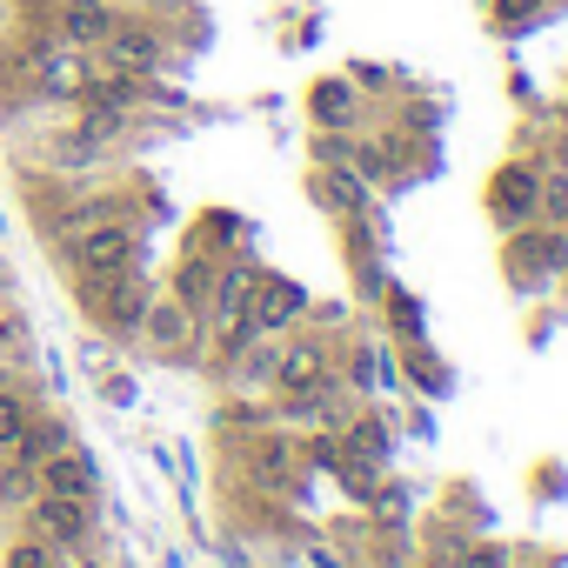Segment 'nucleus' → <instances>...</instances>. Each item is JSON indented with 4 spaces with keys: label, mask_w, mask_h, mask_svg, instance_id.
<instances>
[{
    "label": "nucleus",
    "mask_w": 568,
    "mask_h": 568,
    "mask_svg": "<svg viewBox=\"0 0 568 568\" xmlns=\"http://www.w3.org/2000/svg\"><path fill=\"white\" fill-rule=\"evenodd\" d=\"M61 254H68V274H74V281H114V274L141 267V227L121 214V221H101V227L68 234Z\"/></svg>",
    "instance_id": "obj_1"
},
{
    "label": "nucleus",
    "mask_w": 568,
    "mask_h": 568,
    "mask_svg": "<svg viewBox=\"0 0 568 568\" xmlns=\"http://www.w3.org/2000/svg\"><path fill=\"white\" fill-rule=\"evenodd\" d=\"M74 288H81V308H88L114 342H134V335H141V315H148V302H154V288H148L141 267H128V274H114V281H74Z\"/></svg>",
    "instance_id": "obj_2"
},
{
    "label": "nucleus",
    "mask_w": 568,
    "mask_h": 568,
    "mask_svg": "<svg viewBox=\"0 0 568 568\" xmlns=\"http://www.w3.org/2000/svg\"><path fill=\"white\" fill-rule=\"evenodd\" d=\"M322 382H335V348L322 342V335H281V355H274V395H308V388H322Z\"/></svg>",
    "instance_id": "obj_3"
},
{
    "label": "nucleus",
    "mask_w": 568,
    "mask_h": 568,
    "mask_svg": "<svg viewBox=\"0 0 568 568\" xmlns=\"http://www.w3.org/2000/svg\"><path fill=\"white\" fill-rule=\"evenodd\" d=\"M488 214H495V227H508V234L535 227V214H541V174H535V161L495 168V181H488Z\"/></svg>",
    "instance_id": "obj_4"
},
{
    "label": "nucleus",
    "mask_w": 568,
    "mask_h": 568,
    "mask_svg": "<svg viewBox=\"0 0 568 568\" xmlns=\"http://www.w3.org/2000/svg\"><path fill=\"white\" fill-rule=\"evenodd\" d=\"M308 315H315V302H308L302 281H288V274H261V281H254L247 322H254L261 335H288V328H302Z\"/></svg>",
    "instance_id": "obj_5"
},
{
    "label": "nucleus",
    "mask_w": 568,
    "mask_h": 568,
    "mask_svg": "<svg viewBox=\"0 0 568 568\" xmlns=\"http://www.w3.org/2000/svg\"><path fill=\"white\" fill-rule=\"evenodd\" d=\"M94 54H101V68H121V74L154 81V68L168 61V34H161L154 21H114V34H108Z\"/></svg>",
    "instance_id": "obj_6"
},
{
    "label": "nucleus",
    "mask_w": 568,
    "mask_h": 568,
    "mask_svg": "<svg viewBox=\"0 0 568 568\" xmlns=\"http://www.w3.org/2000/svg\"><path fill=\"white\" fill-rule=\"evenodd\" d=\"M28 521L41 528V541H54L61 555H81V541L94 535V501L88 495H34V508H28Z\"/></svg>",
    "instance_id": "obj_7"
},
{
    "label": "nucleus",
    "mask_w": 568,
    "mask_h": 568,
    "mask_svg": "<svg viewBox=\"0 0 568 568\" xmlns=\"http://www.w3.org/2000/svg\"><path fill=\"white\" fill-rule=\"evenodd\" d=\"M114 0H61L54 8V41L74 48V54H94L108 34H114Z\"/></svg>",
    "instance_id": "obj_8"
},
{
    "label": "nucleus",
    "mask_w": 568,
    "mask_h": 568,
    "mask_svg": "<svg viewBox=\"0 0 568 568\" xmlns=\"http://www.w3.org/2000/svg\"><path fill=\"white\" fill-rule=\"evenodd\" d=\"M194 335H201V315H194L187 302H174V295H154V302H148V315H141V342H148L154 355H187Z\"/></svg>",
    "instance_id": "obj_9"
},
{
    "label": "nucleus",
    "mask_w": 568,
    "mask_h": 568,
    "mask_svg": "<svg viewBox=\"0 0 568 568\" xmlns=\"http://www.w3.org/2000/svg\"><path fill=\"white\" fill-rule=\"evenodd\" d=\"M34 475H41V488H48V495H88V501H94V488H101V468H94V455H88L81 442L54 448Z\"/></svg>",
    "instance_id": "obj_10"
},
{
    "label": "nucleus",
    "mask_w": 568,
    "mask_h": 568,
    "mask_svg": "<svg viewBox=\"0 0 568 568\" xmlns=\"http://www.w3.org/2000/svg\"><path fill=\"white\" fill-rule=\"evenodd\" d=\"M308 121L328 128V134H348V128L362 121V94H355V81H342V74L315 81V88H308Z\"/></svg>",
    "instance_id": "obj_11"
},
{
    "label": "nucleus",
    "mask_w": 568,
    "mask_h": 568,
    "mask_svg": "<svg viewBox=\"0 0 568 568\" xmlns=\"http://www.w3.org/2000/svg\"><path fill=\"white\" fill-rule=\"evenodd\" d=\"M254 281H261V267H254V261H221V274H214V295H207V315H214V328L247 315V302H254Z\"/></svg>",
    "instance_id": "obj_12"
},
{
    "label": "nucleus",
    "mask_w": 568,
    "mask_h": 568,
    "mask_svg": "<svg viewBox=\"0 0 568 568\" xmlns=\"http://www.w3.org/2000/svg\"><path fill=\"white\" fill-rule=\"evenodd\" d=\"M308 187H315V201H322L328 214H342V221H348V214H368V181H362L348 161L315 168V181H308Z\"/></svg>",
    "instance_id": "obj_13"
},
{
    "label": "nucleus",
    "mask_w": 568,
    "mask_h": 568,
    "mask_svg": "<svg viewBox=\"0 0 568 568\" xmlns=\"http://www.w3.org/2000/svg\"><path fill=\"white\" fill-rule=\"evenodd\" d=\"M214 274H221V254H207V247H187V254L174 261V302H187L194 315H207Z\"/></svg>",
    "instance_id": "obj_14"
},
{
    "label": "nucleus",
    "mask_w": 568,
    "mask_h": 568,
    "mask_svg": "<svg viewBox=\"0 0 568 568\" xmlns=\"http://www.w3.org/2000/svg\"><path fill=\"white\" fill-rule=\"evenodd\" d=\"M247 475H254V488H267V495H274V488H295L302 462H295V448H288V442L274 435V442H261V448L247 455Z\"/></svg>",
    "instance_id": "obj_15"
},
{
    "label": "nucleus",
    "mask_w": 568,
    "mask_h": 568,
    "mask_svg": "<svg viewBox=\"0 0 568 568\" xmlns=\"http://www.w3.org/2000/svg\"><path fill=\"white\" fill-rule=\"evenodd\" d=\"M101 221H121V201L114 194H88V201H68V214H61V241L68 234H81V227H101Z\"/></svg>",
    "instance_id": "obj_16"
},
{
    "label": "nucleus",
    "mask_w": 568,
    "mask_h": 568,
    "mask_svg": "<svg viewBox=\"0 0 568 568\" xmlns=\"http://www.w3.org/2000/svg\"><path fill=\"white\" fill-rule=\"evenodd\" d=\"M101 154H108V148H94V141H81V134H74V128H68V134H54V141H48V168H61V174H74V168H94V161H101Z\"/></svg>",
    "instance_id": "obj_17"
},
{
    "label": "nucleus",
    "mask_w": 568,
    "mask_h": 568,
    "mask_svg": "<svg viewBox=\"0 0 568 568\" xmlns=\"http://www.w3.org/2000/svg\"><path fill=\"white\" fill-rule=\"evenodd\" d=\"M382 302H388V322H395V335H402V342H408V348H415V342H422V335H428V322H422V302H415V295H408V288H388V295H382Z\"/></svg>",
    "instance_id": "obj_18"
},
{
    "label": "nucleus",
    "mask_w": 568,
    "mask_h": 568,
    "mask_svg": "<svg viewBox=\"0 0 568 568\" xmlns=\"http://www.w3.org/2000/svg\"><path fill=\"white\" fill-rule=\"evenodd\" d=\"M348 382L368 395L375 382H388V348H375V342H362V348H348Z\"/></svg>",
    "instance_id": "obj_19"
},
{
    "label": "nucleus",
    "mask_w": 568,
    "mask_h": 568,
    "mask_svg": "<svg viewBox=\"0 0 568 568\" xmlns=\"http://www.w3.org/2000/svg\"><path fill=\"white\" fill-rule=\"evenodd\" d=\"M335 481H342L355 501H375V488H382V468H375V462H362V455H342V462H335Z\"/></svg>",
    "instance_id": "obj_20"
},
{
    "label": "nucleus",
    "mask_w": 568,
    "mask_h": 568,
    "mask_svg": "<svg viewBox=\"0 0 568 568\" xmlns=\"http://www.w3.org/2000/svg\"><path fill=\"white\" fill-rule=\"evenodd\" d=\"M28 415H34V402H28L21 388H0V455H8V448L21 442V428H28Z\"/></svg>",
    "instance_id": "obj_21"
},
{
    "label": "nucleus",
    "mask_w": 568,
    "mask_h": 568,
    "mask_svg": "<svg viewBox=\"0 0 568 568\" xmlns=\"http://www.w3.org/2000/svg\"><path fill=\"white\" fill-rule=\"evenodd\" d=\"M0 568H74L54 541H14L8 555H0Z\"/></svg>",
    "instance_id": "obj_22"
},
{
    "label": "nucleus",
    "mask_w": 568,
    "mask_h": 568,
    "mask_svg": "<svg viewBox=\"0 0 568 568\" xmlns=\"http://www.w3.org/2000/svg\"><path fill=\"white\" fill-rule=\"evenodd\" d=\"M455 568H515V555H508L501 541H462Z\"/></svg>",
    "instance_id": "obj_23"
},
{
    "label": "nucleus",
    "mask_w": 568,
    "mask_h": 568,
    "mask_svg": "<svg viewBox=\"0 0 568 568\" xmlns=\"http://www.w3.org/2000/svg\"><path fill=\"white\" fill-rule=\"evenodd\" d=\"M342 455H348V448H342V435H335V428L308 442V468H322V475H335V462H342Z\"/></svg>",
    "instance_id": "obj_24"
},
{
    "label": "nucleus",
    "mask_w": 568,
    "mask_h": 568,
    "mask_svg": "<svg viewBox=\"0 0 568 568\" xmlns=\"http://www.w3.org/2000/svg\"><path fill=\"white\" fill-rule=\"evenodd\" d=\"M535 8H541V0H495V21H501V28H521Z\"/></svg>",
    "instance_id": "obj_25"
},
{
    "label": "nucleus",
    "mask_w": 568,
    "mask_h": 568,
    "mask_svg": "<svg viewBox=\"0 0 568 568\" xmlns=\"http://www.w3.org/2000/svg\"><path fill=\"white\" fill-rule=\"evenodd\" d=\"M308 568H348V555L335 548V541H308V555H302Z\"/></svg>",
    "instance_id": "obj_26"
},
{
    "label": "nucleus",
    "mask_w": 568,
    "mask_h": 568,
    "mask_svg": "<svg viewBox=\"0 0 568 568\" xmlns=\"http://www.w3.org/2000/svg\"><path fill=\"white\" fill-rule=\"evenodd\" d=\"M415 568H455V561H448V555H422Z\"/></svg>",
    "instance_id": "obj_27"
},
{
    "label": "nucleus",
    "mask_w": 568,
    "mask_h": 568,
    "mask_svg": "<svg viewBox=\"0 0 568 568\" xmlns=\"http://www.w3.org/2000/svg\"><path fill=\"white\" fill-rule=\"evenodd\" d=\"M81 568H108V561H81Z\"/></svg>",
    "instance_id": "obj_28"
}]
</instances>
